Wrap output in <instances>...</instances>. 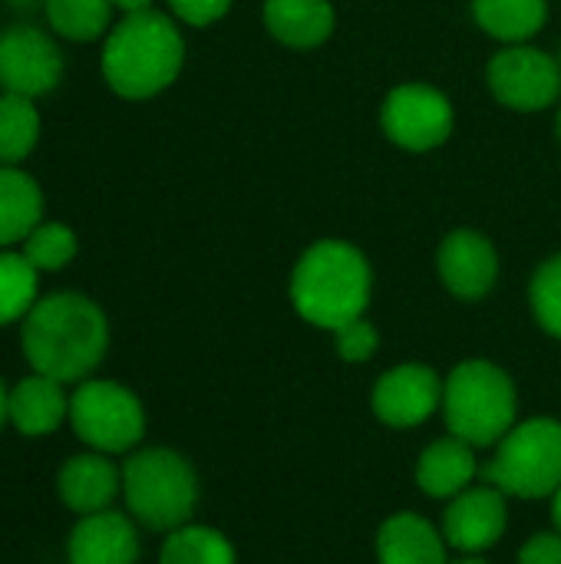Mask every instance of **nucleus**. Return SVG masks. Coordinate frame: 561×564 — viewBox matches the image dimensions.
Instances as JSON below:
<instances>
[{"label": "nucleus", "instance_id": "f257e3e1", "mask_svg": "<svg viewBox=\"0 0 561 564\" xmlns=\"http://www.w3.org/2000/svg\"><path fill=\"white\" fill-rule=\"evenodd\" d=\"M23 357L33 373L60 383H83L109 350V321L96 301L76 291H56L33 304L20 321Z\"/></svg>", "mask_w": 561, "mask_h": 564}, {"label": "nucleus", "instance_id": "f03ea898", "mask_svg": "<svg viewBox=\"0 0 561 564\" xmlns=\"http://www.w3.org/2000/svg\"><path fill=\"white\" fill-rule=\"evenodd\" d=\"M103 79L122 99H152L165 93L185 66V36L162 10L122 13L103 43Z\"/></svg>", "mask_w": 561, "mask_h": 564}, {"label": "nucleus", "instance_id": "7ed1b4c3", "mask_svg": "<svg viewBox=\"0 0 561 564\" xmlns=\"http://www.w3.org/2000/svg\"><path fill=\"white\" fill-rule=\"evenodd\" d=\"M374 291V271L364 251L341 238H324L311 245L291 271V304L294 311L321 327L341 330L344 324L364 317Z\"/></svg>", "mask_w": 561, "mask_h": 564}, {"label": "nucleus", "instance_id": "20e7f679", "mask_svg": "<svg viewBox=\"0 0 561 564\" xmlns=\"http://www.w3.org/2000/svg\"><path fill=\"white\" fill-rule=\"evenodd\" d=\"M443 416L470 446H496L516 426V383L493 360H463L443 383Z\"/></svg>", "mask_w": 561, "mask_h": 564}, {"label": "nucleus", "instance_id": "39448f33", "mask_svg": "<svg viewBox=\"0 0 561 564\" xmlns=\"http://www.w3.org/2000/svg\"><path fill=\"white\" fill-rule=\"evenodd\" d=\"M122 496L129 512L152 532L188 525L198 506V479L175 449H142L122 466Z\"/></svg>", "mask_w": 561, "mask_h": 564}, {"label": "nucleus", "instance_id": "423d86ee", "mask_svg": "<svg viewBox=\"0 0 561 564\" xmlns=\"http://www.w3.org/2000/svg\"><path fill=\"white\" fill-rule=\"evenodd\" d=\"M486 482L516 499H546L561 489V423L549 416L513 426L486 466Z\"/></svg>", "mask_w": 561, "mask_h": 564}, {"label": "nucleus", "instance_id": "0eeeda50", "mask_svg": "<svg viewBox=\"0 0 561 564\" xmlns=\"http://www.w3.org/2000/svg\"><path fill=\"white\" fill-rule=\"evenodd\" d=\"M73 433L96 453H129L145 433L139 397L116 380H83L69 393Z\"/></svg>", "mask_w": 561, "mask_h": 564}, {"label": "nucleus", "instance_id": "6e6552de", "mask_svg": "<svg viewBox=\"0 0 561 564\" xmlns=\"http://www.w3.org/2000/svg\"><path fill=\"white\" fill-rule=\"evenodd\" d=\"M453 102L430 83H400L380 106L387 139L407 152H433L453 135Z\"/></svg>", "mask_w": 561, "mask_h": 564}, {"label": "nucleus", "instance_id": "1a4fd4ad", "mask_svg": "<svg viewBox=\"0 0 561 564\" xmlns=\"http://www.w3.org/2000/svg\"><path fill=\"white\" fill-rule=\"evenodd\" d=\"M486 83L499 106L513 112H542L559 102L561 66L539 46L513 43L489 59Z\"/></svg>", "mask_w": 561, "mask_h": 564}, {"label": "nucleus", "instance_id": "9d476101", "mask_svg": "<svg viewBox=\"0 0 561 564\" xmlns=\"http://www.w3.org/2000/svg\"><path fill=\"white\" fill-rule=\"evenodd\" d=\"M63 79V53L56 40L30 23L0 30V89L26 99L53 93Z\"/></svg>", "mask_w": 561, "mask_h": 564}, {"label": "nucleus", "instance_id": "9b49d317", "mask_svg": "<svg viewBox=\"0 0 561 564\" xmlns=\"http://www.w3.org/2000/svg\"><path fill=\"white\" fill-rule=\"evenodd\" d=\"M443 406V380L423 364H400L374 387V413L397 430L427 423Z\"/></svg>", "mask_w": 561, "mask_h": 564}, {"label": "nucleus", "instance_id": "f8f14e48", "mask_svg": "<svg viewBox=\"0 0 561 564\" xmlns=\"http://www.w3.org/2000/svg\"><path fill=\"white\" fill-rule=\"evenodd\" d=\"M506 525H509L506 492L496 486H470L460 496H453L443 516V539L446 545L466 555H479L503 539Z\"/></svg>", "mask_w": 561, "mask_h": 564}, {"label": "nucleus", "instance_id": "ddd939ff", "mask_svg": "<svg viewBox=\"0 0 561 564\" xmlns=\"http://www.w3.org/2000/svg\"><path fill=\"white\" fill-rule=\"evenodd\" d=\"M440 278L453 297L479 301L499 281V251L496 245L473 228H456L443 238L436 254Z\"/></svg>", "mask_w": 561, "mask_h": 564}, {"label": "nucleus", "instance_id": "4468645a", "mask_svg": "<svg viewBox=\"0 0 561 564\" xmlns=\"http://www.w3.org/2000/svg\"><path fill=\"white\" fill-rule=\"evenodd\" d=\"M69 564H136L139 558V535L129 516L122 512H96L83 516L66 542Z\"/></svg>", "mask_w": 561, "mask_h": 564}, {"label": "nucleus", "instance_id": "2eb2a0df", "mask_svg": "<svg viewBox=\"0 0 561 564\" xmlns=\"http://www.w3.org/2000/svg\"><path fill=\"white\" fill-rule=\"evenodd\" d=\"M122 489V473L109 463L106 453H79L60 466L56 492L63 506L76 516H96L112 506Z\"/></svg>", "mask_w": 561, "mask_h": 564}, {"label": "nucleus", "instance_id": "dca6fc26", "mask_svg": "<svg viewBox=\"0 0 561 564\" xmlns=\"http://www.w3.org/2000/svg\"><path fill=\"white\" fill-rule=\"evenodd\" d=\"M66 383L43 377V373H30L23 377L7 400V416L10 423L23 433V436H50L63 426V420L69 416V397L63 390Z\"/></svg>", "mask_w": 561, "mask_h": 564}, {"label": "nucleus", "instance_id": "f3484780", "mask_svg": "<svg viewBox=\"0 0 561 564\" xmlns=\"http://www.w3.org/2000/svg\"><path fill=\"white\" fill-rule=\"evenodd\" d=\"M479 473L476 446L460 436H446L430 443L417 459V486L433 499H453L473 486Z\"/></svg>", "mask_w": 561, "mask_h": 564}, {"label": "nucleus", "instance_id": "a211bd4d", "mask_svg": "<svg viewBox=\"0 0 561 564\" xmlns=\"http://www.w3.org/2000/svg\"><path fill=\"white\" fill-rule=\"evenodd\" d=\"M268 33L291 50H314L334 33L331 0H265L261 7Z\"/></svg>", "mask_w": 561, "mask_h": 564}, {"label": "nucleus", "instance_id": "6ab92c4d", "mask_svg": "<svg viewBox=\"0 0 561 564\" xmlns=\"http://www.w3.org/2000/svg\"><path fill=\"white\" fill-rule=\"evenodd\" d=\"M380 564H450L446 539L417 512L390 516L377 532Z\"/></svg>", "mask_w": 561, "mask_h": 564}, {"label": "nucleus", "instance_id": "aec40b11", "mask_svg": "<svg viewBox=\"0 0 561 564\" xmlns=\"http://www.w3.org/2000/svg\"><path fill=\"white\" fill-rule=\"evenodd\" d=\"M43 221V188L20 165H0V248L23 245Z\"/></svg>", "mask_w": 561, "mask_h": 564}, {"label": "nucleus", "instance_id": "412c9836", "mask_svg": "<svg viewBox=\"0 0 561 564\" xmlns=\"http://www.w3.org/2000/svg\"><path fill=\"white\" fill-rule=\"evenodd\" d=\"M476 23L499 43H529L549 20V0H473Z\"/></svg>", "mask_w": 561, "mask_h": 564}, {"label": "nucleus", "instance_id": "4be33fe9", "mask_svg": "<svg viewBox=\"0 0 561 564\" xmlns=\"http://www.w3.org/2000/svg\"><path fill=\"white\" fill-rule=\"evenodd\" d=\"M112 0H43L46 23L56 36L93 43L112 30Z\"/></svg>", "mask_w": 561, "mask_h": 564}, {"label": "nucleus", "instance_id": "5701e85b", "mask_svg": "<svg viewBox=\"0 0 561 564\" xmlns=\"http://www.w3.org/2000/svg\"><path fill=\"white\" fill-rule=\"evenodd\" d=\"M40 142L36 99L3 93L0 96V165H20Z\"/></svg>", "mask_w": 561, "mask_h": 564}, {"label": "nucleus", "instance_id": "b1692460", "mask_svg": "<svg viewBox=\"0 0 561 564\" xmlns=\"http://www.w3.org/2000/svg\"><path fill=\"white\" fill-rule=\"evenodd\" d=\"M235 549L231 542L208 529V525H182L172 529L169 539L162 542L159 564H235Z\"/></svg>", "mask_w": 561, "mask_h": 564}, {"label": "nucleus", "instance_id": "393cba45", "mask_svg": "<svg viewBox=\"0 0 561 564\" xmlns=\"http://www.w3.org/2000/svg\"><path fill=\"white\" fill-rule=\"evenodd\" d=\"M40 271L23 258V251H0V327L23 321L36 297Z\"/></svg>", "mask_w": 561, "mask_h": 564}, {"label": "nucleus", "instance_id": "a878e982", "mask_svg": "<svg viewBox=\"0 0 561 564\" xmlns=\"http://www.w3.org/2000/svg\"><path fill=\"white\" fill-rule=\"evenodd\" d=\"M76 231L63 221H40L26 241L20 245L23 258L40 271V274H50V271H63L73 258H76Z\"/></svg>", "mask_w": 561, "mask_h": 564}, {"label": "nucleus", "instance_id": "bb28decb", "mask_svg": "<svg viewBox=\"0 0 561 564\" xmlns=\"http://www.w3.org/2000/svg\"><path fill=\"white\" fill-rule=\"evenodd\" d=\"M529 301L542 330L561 340V254H552L549 261L539 264L529 284Z\"/></svg>", "mask_w": 561, "mask_h": 564}, {"label": "nucleus", "instance_id": "cd10ccee", "mask_svg": "<svg viewBox=\"0 0 561 564\" xmlns=\"http://www.w3.org/2000/svg\"><path fill=\"white\" fill-rule=\"evenodd\" d=\"M334 347H337L341 360H347V364H364V360H370V357L377 354L380 334H377V327H374L370 321L357 317V321L344 324L341 330H334Z\"/></svg>", "mask_w": 561, "mask_h": 564}, {"label": "nucleus", "instance_id": "c85d7f7f", "mask_svg": "<svg viewBox=\"0 0 561 564\" xmlns=\"http://www.w3.org/2000/svg\"><path fill=\"white\" fill-rule=\"evenodd\" d=\"M165 3L175 13V20L188 26H212L231 10V0H165Z\"/></svg>", "mask_w": 561, "mask_h": 564}, {"label": "nucleus", "instance_id": "c756f323", "mask_svg": "<svg viewBox=\"0 0 561 564\" xmlns=\"http://www.w3.org/2000/svg\"><path fill=\"white\" fill-rule=\"evenodd\" d=\"M519 564H561V532H542L519 552Z\"/></svg>", "mask_w": 561, "mask_h": 564}, {"label": "nucleus", "instance_id": "7c9ffc66", "mask_svg": "<svg viewBox=\"0 0 561 564\" xmlns=\"http://www.w3.org/2000/svg\"><path fill=\"white\" fill-rule=\"evenodd\" d=\"M152 3H155V0H112V7H116V10H122V13H139V10H152Z\"/></svg>", "mask_w": 561, "mask_h": 564}, {"label": "nucleus", "instance_id": "2f4dec72", "mask_svg": "<svg viewBox=\"0 0 561 564\" xmlns=\"http://www.w3.org/2000/svg\"><path fill=\"white\" fill-rule=\"evenodd\" d=\"M7 400H10V390H7V387H3V380H0V426L10 420V416H7Z\"/></svg>", "mask_w": 561, "mask_h": 564}, {"label": "nucleus", "instance_id": "473e14b6", "mask_svg": "<svg viewBox=\"0 0 561 564\" xmlns=\"http://www.w3.org/2000/svg\"><path fill=\"white\" fill-rule=\"evenodd\" d=\"M552 519H555V529L561 532V489L552 496Z\"/></svg>", "mask_w": 561, "mask_h": 564}, {"label": "nucleus", "instance_id": "72a5a7b5", "mask_svg": "<svg viewBox=\"0 0 561 564\" xmlns=\"http://www.w3.org/2000/svg\"><path fill=\"white\" fill-rule=\"evenodd\" d=\"M450 564H489L486 558H479V555H466V558H460V562H450Z\"/></svg>", "mask_w": 561, "mask_h": 564}, {"label": "nucleus", "instance_id": "f704fd0d", "mask_svg": "<svg viewBox=\"0 0 561 564\" xmlns=\"http://www.w3.org/2000/svg\"><path fill=\"white\" fill-rule=\"evenodd\" d=\"M559 139H561V109H559Z\"/></svg>", "mask_w": 561, "mask_h": 564}]
</instances>
